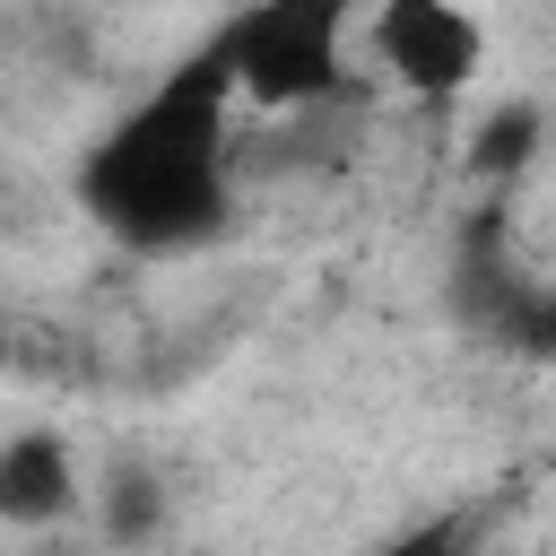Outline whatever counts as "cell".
Listing matches in <instances>:
<instances>
[{
	"label": "cell",
	"instance_id": "obj_1",
	"mask_svg": "<svg viewBox=\"0 0 556 556\" xmlns=\"http://www.w3.org/2000/svg\"><path fill=\"white\" fill-rule=\"evenodd\" d=\"M226 104L235 78L217 43L156 78L87 156H78V200L104 235L130 252H191L226 217Z\"/></svg>",
	"mask_w": 556,
	"mask_h": 556
},
{
	"label": "cell",
	"instance_id": "obj_2",
	"mask_svg": "<svg viewBox=\"0 0 556 556\" xmlns=\"http://www.w3.org/2000/svg\"><path fill=\"white\" fill-rule=\"evenodd\" d=\"M348 26H356V0H243L217 26V61L243 104L313 113L348 87Z\"/></svg>",
	"mask_w": 556,
	"mask_h": 556
},
{
	"label": "cell",
	"instance_id": "obj_3",
	"mask_svg": "<svg viewBox=\"0 0 556 556\" xmlns=\"http://www.w3.org/2000/svg\"><path fill=\"white\" fill-rule=\"evenodd\" d=\"M374 61L417 104H452L486 78V26L460 0H382L374 9Z\"/></svg>",
	"mask_w": 556,
	"mask_h": 556
},
{
	"label": "cell",
	"instance_id": "obj_4",
	"mask_svg": "<svg viewBox=\"0 0 556 556\" xmlns=\"http://www.w3.org/2000/svg\"><path fill=\"white\" fill-rule=\"evenodd\" d=\"M460 313H469L504 356L556 365V278L513 269L504 243H495V226L469 235V252H460Z\"/></svg>",
	"mask_w": 556,
	"mask_h": 556
},
{
	"label": "cell",
	"instance_id": "obj_5",
	"mask_svg": "<svg viewBox=\"0 0 556 556\" xmlns=\"http://www.w3.org/2000/svg\"><path fill=\"white\" fill-rule=\"evenodd\" d=\"M78 495H87V486H78L70 434L17 426V434L0 443V521H9V530H52V521H70Z\"/></svg>",
	"mask_w": 556,
	"mask_h": 556
},
{
	"label": "cell",
	"instance_id": "obj_6",
	"mask_svg": "<svg viewBox=\"0 0 556 556\" xmlns=\"http://www.w3.org/2000/svg\"><path fill=\"white\" fill-rule=\"evenodd\" d=\"M96 530H104V547H148L165 530V478L148 460H113L96 486Z\"/></svg>",
	"mask_w": 556,
	"mask_h": 556
},
{
	"label": "cell",
	"instance_id": "obj_7",
	"mask_svg": "<svg viewBox=\"0 0 556 556\" xmlns=\"http://www.w3.org/2000/svg\"><path fill=\"white\" fill-rule=\"evenodd\" d=\"M539 148H547V113H539L530 96H504V104H486V122L469 130V174L513 182L521 165H539Z\"/></svg>",
	"mask_w": 556,
	"mask_h": 556
},
{
	"label": "cell",
	"instance_id": "obj_8",
	"mask_svg": "<svg viewBox=\"0 0 556 556\" xmlns=\"http://www.w3.org/2000/svg\"><path fill=\"white\" fill-rule=\"evenodd\" d=\"M382 556H469V521H460V513H434V521L400 530Z\"/></svg>",
	"mask_w": 556,
	"mask_h": 556
}]
</instances>
